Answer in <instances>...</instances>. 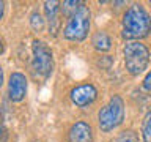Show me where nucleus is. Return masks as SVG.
<instances>
[{"instance_id": "1", "label": "nucleus", "mask_w": 151, "mask_h": 142, "mask_svg": "<svg viewBox=\"0 0 151 142\" xmlns=\"http://www.w3.org/2000/svg\"><path fill=\"white\" fill-rule=\"evenodd\" d=\"M151 17L140 3L127 8L123 16V36L127 40H139L150 33Z\"/></svg>"}, {"instance_id": "2", "label": "nucleus", "mask_w": 151, "mask_h": 142, "mask_svg": "<svg viewBox=\"0 0 151 142\" xmlns=\"http://www.w3.org/2000/svg\"><path fill=\"white\" fill-rule=\"evenodd\" d=\"M90 30V9L87 5H80L69 16L65 27V38L69 41H82L87 38Z\"/></svg>"}, {"instance_id": "3", "label": "nucleus", "mask_w": 151, "mask_h": 142, "mask_svg": "<svg viewBox=\"0 0 151 142\" xmlns=\"http://www.w3.org/2000/svg\"><path fill=\"white\" fill-rule=\"evenodd\" d=\"M123 52H124L126 70L131 74L137 76L146 70V66L150 63V52L145 44H142L139 41H129L126 43Z\"/></svg>"}, {"instance_id": "4", "label": "nucleus", "mask_w": 151, "mask_h": 142, "mask_svg": "<svg viewBox=\"0 0 151 142\" xmlns=\"http://www.w3.org/2000/svg\"><path fill=\"white\" fill-rule=\"evenodd\" d=\"M123 118H124V103H123L121 96H115L110 98L106 106L99 111L98 115V122H99V128L102 131H112L115 130L118 125H121Z\"/></svg>"}, {"instance_id": "5", "label": "nucleus", "mask_w": 151, "mask_h": 142, "mask_svg": "<svg viewBox=\"0 0 151 142\" xmlns=\"http://www.w3.org/2000/svg\"><path fill=\"white\" fill-rule=\"evenodd\" d=\"M32 68L38 78L47 79L52 74L54 70V57H52V51L49 49V46L42 41L35 40L32 44Z\"/></svg>"}, {"instance_id": "6", "label": "nucleus", "mask_w": 151, "mask_h": 142, "mask_svg": "<svg viewBox=\"0 0 151 142\" xmlns=\"http://www.w3.org/2000/svg\"><path fill=\"white\" fill-rule=\"evenodd\" d=\"M96 96H98V90L91 84H83L71 90V99L79 107H85L88 104H91L96 99Z\"/></svg>"}, {"instance_id": "7", "label": "nucleus", "mask_w": 151, "mask_h": 142, "mask_svg": "<svg viewBox=\"0 0 151 142\" xmlns=\"http://www.w3.org/2000/svg\"><path fill=\"white\" fill-rule=\"evenodd\" d=\"M27 93V79L25 76L21 73H13L9 76V82H8V95L9 99L14 103L22 101L25 98Z\"/></svg>"}, {"instance_id": "8", "label": "nucleus", "mask_w": 151, "mask_h": 142, "mask_svg": "<svg viewBox=\"0 0 151 142\" xmlns=\"http://www.w3.org/2000/svg\"><path fill=\"white\" fill-rule=\"evenodd\" d=\"M68 139H69V142H91V139H93L91 126L85 122L74 123L69 130Z\"/></svg>"}, {"instance_id": "9", "label": "nucleus", "mask_w": 151, "mask_h": 142, "mask_svg": "<svg viewBox=\"0 0 151 142\" xmlns=\"http://www.w3.org/2000/svg\"><path fill=\"white\" fill-rule=\"evenodd\" d=\"M58 2H46L44 3V11H46V17H47V24H49V32L52 35H57L60 28V19H58Z\"/></svg>"}, {"instance_id": "10", "label": "nucleus", "mask_w": 151, "mask_h": 142, "mask_svg": "<svg viewBox=\"0 0 151 142\" xmlns=\"http://www.w3.org/2000/svg\"><path fill=\"white\" fill-rule=\"evenodd\" d=\"M93 46L96 47L98 51H101V52L109 51V49L112 47L110 36H109L106 32H98V33H94V36H93Z\"/></svg>"}, {"instance_id": "11", "label": "nucleus", "mask_w": 151, "mask_h": 142, "mask_svg": "<svg viewBox=\"0 0 151 142\" xmlns=\"http://www.w3.org/2000/svg\"><path fill=\"white\" fill-rule=\"evenodd\" d=\"M142 136H143L145 142H151V111L143 118V123H142Z\"/></svg>"}, {"instance_id": "12", "label": "nucleus", "mask_w": 151, "mask_h": 142, "mask_svg": "<svg viewBox=\"0 0 151 142\" xmlns=\"http://www.w3.org/2000/svg\"><path fill=\"white\" fill-rule=\"evenodd\" d=\"M30 24H32V27L35 28L36 32L42 30V27H44V21H42L41 14H40V13H36V11L30 16Z\"/></svg>"}, {"instance_id": "13", "label": "nucleus", "mask_w": 151, "mask_h": 142, "mask_svg": "<svg viewBox=\"0 0 151 142\" xmlns=\"http://www.w3.org/2000/svg\"><path fill=\"white\" fill-rule=\"evenodd\" d=\"M116 142H139V139H137L135 133L127 131V133H124V134H123V136H121Z\"/></svg>"}, {"instance_id": "14", "label": "nucleus", "mask_w": 151, "mask_h": 142, "mask_svg": "<svg viewBox=\"0 0 151 142\" xmlns=\"http://www.w3.org/2000/svg\"><path fill=\"white\" fill-rule=\"evenodd\" d=\"M143 87H145V90L151 92V71L145 76V79H143Z\"/></svg>"}, {"instance_id": "15", "label": "nucleus", "mask_w": 151, "mask_h": 142, "mask_svg": "<svg viewBox=\"0 0 151 142\" xmlns=\"http://www.w3.org/2000/svg\"><path fill=\"white\" fill-rule=\"evenodd\" d=\"M3 9H5V3L0 2V19H2V16H3Z\"/></svg>"}, {"instance_id": "16", "label": "nucleus", "mask_w": 151, "mask_h": 142, "mask_svg": "<svg viewBox=\"0 0 151 142\" xmlns=\"http://www.w3.org/2000/svg\"><path fill=\"white\" fill-rule=\"evenodd\" d=\"M2 84H3V70L0 66V87H2Z\"/></svg>"}, {"instance_id": "17", "label": "nucleus", "mask_w": 151, "mask_h": 142, "mask_svg": "<svg viewBox=\"0 0 151 142\" xmlns=\"http://www.w3.org/2000/svg\"><path fill=\"white\" fill-rule=\"evenodd\" d=\"M2 51H3V44H2V41H0V54H2Z\"/></svg>"}]
</instances>
